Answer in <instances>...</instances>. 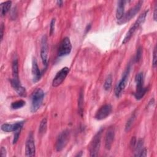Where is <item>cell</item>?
I'll list each match as a JSON object with an SVG mask.
<instances>
[{
    "mask_svg": "<svg viewBox=\"0 0 157 157\" xmlns=\"http://www.w3.org/2000/svg\"><path fill=\"white\" fill-rule=\"evenodd\" d=\"M112 110L111 105L107 104L101 106L95 115V118L98 120H102L110 115Z\"/></svg>",
    "mask_w": 157,
    "mask_h": 157,
    "instance_id": "cell-11",
    "label": "cell"
},
{
    "mask_svg": "<svg viewBox=\"0 0 157 157\" xmlns=\"http://www.w3.org/2000/svg\"><path fill=\"white\" fill-rule=\"evenodd\" d=\"M83 92L81 91L80 93L78 96V113L82 116L83 112Z\"/></svg>",
    "mask_w": 157,
    "mask_h": 157,
    "instance_id": "cell-20",
    "label": "cell"
},
{
    "mask_svg": "<svg viewBox=\"0 0 157 157\" xmlns=\"http://www.w3.org/2000/svg\"><path fill=\"white\" fill-rule=\"evenodd\" d=\"M69 72V68L67 67H63L60 71H59L56 75L55 76L53 81H52V86L53 87H57L60 85L64 79L66 78V76Z\"/></svg>",
    "mask_w": 157,
    "mask_h": 157,
    "instance_id": "cell-9",
    "label": "cell"
},
{
    "mask_svg": "<svg viewBox=\"0 0 157 157\" xmlns=\"http://www.w3.org/2000/svg\"><path fill=\"white\" fill-rule=\"evenodd\" d=\"M148 10H146L145 12H144L142 13H141L137 20L134 22V23L133 24V25H132L130 28L129 29L128 31L127 32L125 37H124L123 41H122V44H125L127 42H128L129 41V40L131 39V38L132 37V36L134 35V33L136 32V31L139 28V26L143 24V23L145 21L147 15L148 13Z\"/></svg>",
    "mask_w": 157,
    "mask_h": 157,
    "instance_id": "cell-1",
    "label": "cell"
},
{
    "mask_svg": "<svg viewBox=\"0 0 157 157\" xmlns=\"http://www.w3.org/2000/svg\"><path fill=\"white\" fill-rule=\"evenodd\" d=\"M135 117H136V115H135V113H133V115H132L131 117L128 119V120L126 124V126H125V131L126 132L129 131L130 130V129L131 128V126L134 121Z\"/></svg>",
    "mask_w": 157,
    "mask_h": 157,
    "instance_id": "cell-24",
    "label": "cell"
},
{
    "mask_svg": "<svg viewBox=\"0 0 157 157\" xmlns=\"http://www.w3.org/2000/svg\"><path fill=\"white\" fill-rule=\"evenodd\" d=\"M135 81L136 83V90L134 96L137 100L141 99L145 94L147 88L144 86V75L143 73L140 72L136 75Z\"/></svg>",
    "mask_w": 157,
    "mask_h": 157,
    "instance_id": "cell-3",
    "label": "cell"
},
{
    "mask_svg": "<svg viewBox=\"0 0 157 157\" xmlns=\"http://www.w3.org/2000/svg\"><path fill=\"white\" fill-rule=\"evenodd\" d=\"M152 63H153V67H156V63H157L156 48V46L155 47L154 51H153V60H152Z\"/></svg>",
    "mask_w": 157,
    "mask_h": 157,
    "instance_id": "cell-28",
    "label": "cell"
},
{
    "mask_svg": "<svg viewBox=\"0 0 157 157\" xmlns=\"http://www.w3.org/2000/svg\"><path fill=\"white\" fill-rule=\"evenodd\" d=\"M21 129L22 128H20V129L16 130L15 131H14L15 132H14V136H13V144L17 143V142L18 141Z\"/></svg>",
    "mask_w": 157,
    "mask_h": 157,
    "instance_id": "cell-26",
    "label": "cell"
},
{
    "mask_svg": "<svg viewBox=\"0 0 157 157\" xmlns=\"http://www.w3.org/2000/svg\"><path fill=\"white\" fill-rule=\"evenodd\" d=\"M35 143L33 133H30L26 140L25 144V155L26 156H35Z\"/></svg>",
    "mask_w": 157,
    "mask_h": 157,
    "instance_id": "cell-10",
    "label": "cell"
},
{
    "mask_svg": "<svg viewBox=\"0 0 157 157\" xmlns=\"http://www.w3.org/2000/svg\"><path fill=\"white\" fill-rule=\"evenodd\" d=\"M147 155V149L145 148H142L140 151L139 153H138L137 156H146Z\"/></svg>",
    "mask_w": 157,
    "mask_h": 157,
    "instance_id": "cell-29",
    "label": "cell"
},
{
    "mask_svg": "<svg viewBox=\"0 0 157 157\" xmlns=\"http://www.w3.org/2000/svg\"><path fill=\"white\" fill-rule=\"evenodd\" d=\"M24 124V121H18L16 122L13 124H9V123H4L1 125V129L4 132H12L15 131L16 130L22 128Z\"/></svg>",
    "mask_w": 157,
    "mask_h": 157,
    "instance_id": "cell-13",
    "label": "cell"
},
{
    "mask_svg": "<svg viewBox=\"0 0 157 157\" xmlns=\"http://www.w3.org/2000/svg\"><path fill=\"white\" fill-rule=\"evenodd\" d=\"M12 2L10 1H7L6 2H4L1 4L0 8H1V16L5 15L10 10L11 7Z\"/></svg>",
    "mask_w": 157,
    "mask_h": 157,
    "instance_id": "cell-18",
    "label": "cell"
},
{
    "mask_svg": "<svg viewBox=\"0 0 157 157\" xmlns=\"http://www.w3.org/2000/svg\"><path fill=\"white\" fill-rule=\"evenodd\" d=\"M6 154H7V152H6V148L4 147H1V156H2V157H5V156H6Z\"/></svg>",
    "mask_w": 157,
    "mask_h": 157,
    "instance_id": "cell-32",
    "label": "cell"
},
{
    "mask_svg": "<svg viewBox=\"0 0 157 157\" xmlns=\"http://www.w3.org/2000/svg\"><path fill=\"white\" fill-rule=\"evenodd\" d=\"M136 142H137V140H136V137H132V138L131 139V143H130L131 147L132 148H134V147H135V146H136Z\"/></svg>",
    "mask_w": 157,
    "mask_h": 157,
    "instance_id": "cell-31",
    "label": "cell"
},
{
    "mask_svg": "<svg viewBox=\"0 0 157 157\" xmlns=\"http://www.w3.org/2000/svg\"><path fill=\"white\" fill-rule=\"evenodd\" d=\"M90 28H91V25H90V24H89L88 25H87V26H86V30H85V33H86L90 30Z\"/></svg>",
    "mask_w": 157,
    "mask_h": 157,
    "instance_id": "cell-35",
    "label": "cell"
},
{
    "mask_svg": "<svg viewBox=\"0 0 157 157\" xmlns=\"http://www.w3.org/2000/svg\"><path fill=\"white\" fill-rule=\"evenodd\" d=\"M157 18V6H155L154 9V13H153V19L155 21H156Z\"/></svg>",
    "mask_w": 157,
    "mask_h": 157,
    "instance_id": "cell-33",
    "label": "cell"
},
{
    "mask_svg": "<svg viewBox=\"0 0 157 157\" xmlns=\"http://www.w3.org/2000/svg\"><path fill=\"white\" fill-rule=\"evenodd\" d=\"M129 72H130V66L129 65L128 67L126 69V70L124 71V72H123V74L121 80L119 81V82L117 83V86L115 88V94L117 98H119L121 96V94H122V92L123 91L126 85Z\"/></svg>",
    "mask_w": 157,
    "mask_h": 157,
    "instance_id": "cell-5",
    "label": "cell"
},
{
    "mask_svg": "<svg viewBox=\"0 0 157 157\" xmlns=\"http://www.w3.org/2000/svg\"><path fill=\"white\" fill-rule=\"evenodd\" d=\"M103 131L102 129H101L93 137L89 146L90 153L91 156H96L98 155L101 145V140L102 136V132Z\"/></svg>",
    "mask_w": 157,
    "mask_h": 157,
    "instance_id": "cell-4",
    "label": "cell"
},
{
    "mask_svg": "<svg viewBox=\"0 0 157 157\" xmlns=\"http://www.w3.org/2000/svg\"><path fill=\"white\" fill-rule=\"evenodd\" d=\"M10 83L13 88L15 90V91L18 93V95L22 96V97H25L27 94L26 90V89L22 86L19 82V80L12 78L10 80Z\"/></svg>",
    "mask_w": 157,
    "mask_h": 157,
    "instance_id": "cell-14",
    "label": "cell"
},
{
    "mask_svg": "<svg viewBox=\"0 0 157 157\" xmlns=\"http://www.w3.org/2000/svg\"><path fill=\"white\" fill-rule=\"evenodd\" d=\"M44 97V91L41 88H37L33 93L31 96V112H36L40 107Z\"/></svg>",
    "mask_w": 157,
    "mask_h": 157,
    "instance_id": "cell-2",
    "label": "cell"
},
{
    "mask_svg": "<svg viewBox=\"0 0 157 157\" xmlns=\"http://www.w3.org/2000/svg\"><path fill=\"white\" fill-rule=\"evenodd\" d=\"M142 47H139L137 50V53L136 54V56H135V61L136 63L139 62L140 61V59H141L142 57Z\"/></svg>",
    "mask_w": 157,
    "mask_h": 157,
    "instance_id": "cell-25",
    "label": "cell"
},
{
    "mask_svg": "<svg viewBox=\"0 0 157 157\" xmlns=\"http://www.w3.org/2000/svg\"><path fill=\"white\" fill-rule=\"evenodd\" d=\"M115 137V130L113 128H109L107 131L105 136V147L107 150H110Z\"/></svg>",
    "mask_w": 157,
    "mask_h": 157,
    "instance_id": "cell-15",
    "label": "cell"
},
{
    "mask_svg": "<svg viewBox=\"0 0 157 157\" xmlns=\"http://www.w3.org/2000/svg\"><path fill=\"white\" fill-rule=\"evenodd\" d=\"M112 75L111 74H109L105 82H104V88L105 90L107 91V90H109L111 88V86H112Z\"/></svg>",
    "mask_w": 157,
    "mask_h": 157,
    "instance_id": "cell-23",
    "label": "cell"
},
{
    "mask_svg": "<svg viewBox=\"0 0 157 157\" xmlns=\"http://www.w3.org/2000/svg\"><path fill=\"white\" fill-rule=\"evenodd\" d=\"M47 127V118H44L42 120L40 123L39 128V132L40 134H44L45 133Z\"/></svg>",
    "mask_w": 157,
    "mask_h": 157,
    "instance_id": "cell-21",
    "label": "cell"
},
{
    "mask_svg": "<svg viewBox=\"0 0 157 157\" xmlns=\"http://www.w3.org/2000/svg\"><path fill=\"white\" fill-rule=\"evenodd\" d=\"M12 76L13 78L19 80V75H18V63L17 59H14L12 62Z\"/></svg>",
    "mask_w": 157,
    "mask_h": 157,
    "instance_id": "cell-19",
    "label": "cell"
},
{
    "mask_svg": "<svg viewBox=\"0 0 157 157\" xmlns=\"http://www.w3.org/2000/svg\"><path fill=\"white\" fill-rule=\"evenodd\" d=\"M25 104H26V102L25 101L20 99V100H18L12 102L10 107L12 109L16 110V109H18L23 107L25 105Z\"/></svg>",
    "mask_w": 157,
    "mask_h": 157,
    "instance_id": "cell-22",
    "label": "cell"
},
{
    "mask_svg": "<svg viewBox=\"0 0 157 157\" xmlns=\"http://www.w3.org/2000/svg\"><path fill=\"white\" fill-rule=\"evenodd\" d=\"M40 57L43 64L47 67L48 64V43L46 36H44L41 40Z\"/></svg>",
    "mask_w": 157,
    "mask_h": 157,
    "instance_id": "cell-12",
    "label": "cell"
},
{
    "mask_svg": "<svg viewBox=\"0 0 157 157\" xmlns=\"http://www.w3.org/2000/svg\"><path fill=\"white\" fill-rule=\"evenodd\" d=\"M70 137L69 131L66 129L62 131L58 136L56 144H55V148L57 151H61L67 144Z\"/></svg>",
    "mask_w": 157,
    "mask_h": 157,
    "instance_id": "cell-6",
    "label": "cell"
},
{
    "mask_svg": "<svg viewBox=\"0 0 157 157\" xmlns=\"http://www.w3.org/2000/svg\"><path fill=\"white\" fill-rule=\"evenodd\" d=\"M56 3H57V4L58 5V6L61 7V6H63V2L62 1H56Z\"/></svg>",
    "mask_w": 157,
    "mask_h": 157,
    "instance_id": "cell-34",
    "label": "cell"
},
{
    "mask_svg": "<svg viewBox=\"0 0 157 157\" xmlns=\"http://www.w3.org/2000/svg\"><path fill=\"white\" fill-rule=\"evenodd\" d=\"M125 2L126 1H119L118 2L117 11H116V18L118 20H120L124 15Z\"/></svg>",
    "mask_w": 157,
    "mask_h": 157,
    "instance_id": "cell-17",
    "label": "cell"
},
{
    "mask_svg": "<svg viewBox=\"0 0 157 157\" xmlns=\"http://www.w3.org/2000/svg\"><path fill=\"white\" fill-rule=\"evenodd\" d=\"M72 50V45L69 37H66L63 39L61 42L59 48L58 55L59 56H63L69 55Z\"/></svg>",
    "mask_w": 157,
    "mask_h": 157,
    "instance_id": "cell-8",
    "label": "cell"
},
{
    "mask_svg": "<svg viewBox=\"0 0 157 157\" xmlns=\"http://www.w3.org/2000/svg\"><path fill=\"white\" fill-rule=\"evenodd\" d=\"M4 24L2 23L1 24V26H0V35H1V40H2V37H3V34H4Z\"/></svg>",
    "mask_w": 157,
    "mask_h": 157,
    "instance_id": "cell-30",
    "label": "cell"
},
{
    "mask_svg": "<svg viewBox=\"0 0 157 157\" xmlns=\"http://www.w3.org/2000/svg\"><path fill=\"white\" fill-rule=\"evenodd\" d=\"M32 74L33 77L34 82H37L41 78L42 74L40 72V71L37 65V63L35 58L33 59V63H32Z\"/></svg>",
    "mask_w": 157,
    "mask_h": 157,
    "instance_id": "cell-16",
    "label": "cell"
},
{
    "mask_svg": "<svg viewBox=\"0 0 157 157\" xmlns=\"http://www.w3.org/2000/svg\"><path fill=\"white\" fill-rule=\"evenodd\" d=\"M55 19L53 18L51 20L50 25V34L52 35L55 31Z\"/></svg>",
    "mask_w": 157,
    "mask_h": 157,
    "instance_id": "cell-27",
    "label": "cell"
},
{
    "mask_svg": "<svg viewBox=\"0 0 157 157\" xmlns=\"http://www.w3.org/2000/svg\"><path fill=\"white\" fill-rule=\"evenodd\" d=\"M142 3L143 1H139L133 7L131 8L126 13H124L123 17L118 21V23L123 24L131 20V19L132 18L139 12Z\"/></svg>",
    "mask_w": 157,
    "mask_h": 157,
    "instance_id": "cell-7",
    "label": "cell"
}]
</instances>
